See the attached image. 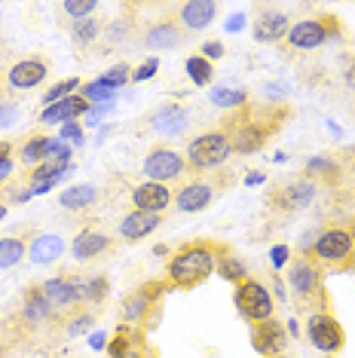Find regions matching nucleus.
I'll return each mask as SVG.
<instances>
[{
  "label": "nucleus",
  "instance_id": "79ce46f5",
  "mask_svg": "<svg viewBox=\"0 0 355 358\" xmlns=\"http://www.w3.org/2000/svg\"><path fill=\"white\" fill-rule=\"evenodd\" d=\"M59 138H61V141H74V144H83V126H80L77 120H74V123H64V126L59 129Z\"/></svg>",
  "mask_w": 355,
  "mask_h": 358
},
{
  "label": "nucleus",
  "instance_id": "f3484780",
  "mask_svg": "<svg viewBox=\"0 0 355 358\" xmlns=\"http://www.w3.org/2000/svg\"><path fill=\"white\" fill-rule=\"evenodd\" d=\"M159 224H163V217H159V215L132 208V211H126V215L119 217L117 233H119V239H123V242H141V239H147V236L157 230Z\"/></svg>",
  "mask_w": 355,
  "mask_h": 358
},
{
  "label": "nucleus",
  "instance_id": "412c9836",
  "mask_svg": "<svg viewBox=\"0 0 355 358\" xmlns=\"http://www.w3.org/2000/svg\"><path fill=\"white\" fill-rule=\"evenodd\" d=\"M104 251H110V236L101 233V230H80L74 236V242H71V255H74V260H95L101 257Z\"/></svg>",
  "mask_w": 355,
  "mask_h": 358
},
{
  "label": "nucleus",
  "instance_id": "473e14b6",
  "mask_svg": "<svg viewBox=\"0 0 355 358\" xmlns=\"http://www.w3.org/2000/svg\"><path fill=\"white\" fill-rule=\"evenodd\" d=\"M184 68H187V77H190L193 86H208L215 80V64L208 59H203V55H190Z\"/></svg>",
  "mask_w": 355,
  "mask_h": 358
},
{
  "label": "nucleus",
  "instance_id": "4d7b16f0",
  "mask_svg": "<svg viewBox=\"0 0 355 358\" xmlns=\"http://www.w3.org/2000/svg\"><path fill=\"white\" fill-rule=\"evenodd\" d=\"M349 233H352V239H355V221L349 224Z\"/></svg>",
  "mask_w": 355,
  "mask_h": 358
},
{
  "label": "nucleus",
  "instance_id": "3c124183",
  "mask_svg": "<svg viewBox=\"0 0 355 358\" xmlns=\"http://www.w3.org/2000/svg\"><path fill=\"white\" fill-rule=\"evenodd\" d=\"M3 159H13V144L10 141H0V162Z\"/></svg>",
  "mask_w": 355,
  "mask_h": 358
},
{
  "label": "nucleus",
  "instance_id": "ea45409f",
  "mask_svg": "<svg viewBox=\"0 0 355 358\" xmlns=\"http://www.w3.org/2000/svg\"><path fill=\"white\" fill-rule=\"evenodd\" d=\"M19 123V104L15 101H0V129H10Z\"/></svg>",
  "mask_w": 355,
  "mask_h": 358
},
{
  "label": "nucleus",
  "instance_id": "ddd939ff",
  "mask_svg": "<svg viewBox=\"0 0 355 358\" xmlns=\"http://www.w3.org/2000/svg\"><path fill=\"white\" fill-rule=\"evenodd\" d=\"M248 340H252V349L261 358L282 355V349L288 346V328L279 319H266V322L252 324V334H248Z\"/></svg>",
  "mask_w": 355,
  "mask_h": 358
},
{
  "label": "nucleus",
  "instance_id": "bf43d9fd",
  "mask_svg": "<svg viewBox=\"0 0 355 358\" xmlns=\"http://www.w3.org/2000/svg\"><path fill=\"white\" fill-rule=\"evenodd\" d=\"M270 358H285V355H270Z\"/></svg>",
  "mask_w": 355,
  "mask_h": 358
},
{
  "label": "nucleus",
  "instance_id": "c756f323",
  "mask_svg": "<svg viewBox=\"0 0 355 358\" xmlns=\"http://www.w3.org/2000/svg\"><path fill=\"white\" fill-rule=\"evenodd\" d=\"M208 101L215 104V108H224V110H242L248 104V92L245 89H233V86H215L212 92H208Z\"/></svg>",
  "mask_w": 355,
  "mask_h": 358
},
{
  "label": "nucleus",
  "instance_id": "393cba45",
  "mask_svg": "<svg viewBox=\"0 0 355 358\" xmlns=\"http://www.w3.org/2000/svg\"><path fill=\"white\" fill-rule=\"evenodd\" d=\"M187 110L178 108V104H166V108H159L157 113H153V132L166 135V138H175L181 135L184 129H187Z\"/></svg>",
  "mask_w": 355,
  "mask_h": 358
},
{
  "label": "nucleus",
  "instance_id": "1a4fd4ad",
  "mask_svg": "<svg viewBox=\"0 0 355 358\" xmlns=\"http://www.w3.org/2000/svg\"><path fill=\"white\" fill-rule=\"evenodd\" d=\"M316 193H319V184L312 181V178L300 175V178H291V181L279 184L276 190H273V196H270V206L285 211V215H297V211L312 206Z\"/></svg>",
  "mask_w": 355,
  "mask_h": 358
},
{
  "label": "nucleus",
  "instance_id": "49530a36",
  "mask_svg": "<svg viewBox=\"0 0 355 358\" xmlns=\"http://www.w3.org/2000/svg\"><path fill=\"white\" fill-rule=\"evenodd\" d=\"M270 264H273V270H282V266L288 264V248L285 245H276L270 251Z\"/></svg>",
  "mask_w": 355,
  "mask_h": 358
},
{
  "label": "nucleus",
  "instance_id": "37998d69",
  "mask_svg": "<svg viewBox=\"0 0 355 358\" xmlns=\"http://www.w3.org/2000/svg\"><path fill=\"white\" fill-rule=\"evenodd\" d=\"M123 358H157L150 352V346H147V340H144V334L138 331V337H135V343H132V349L123 355Z\"/></svg>",
  "mask_w": 355,
  "mask_h": 358
},
{
  "label": "nucleus",
  "instance_id": "de8ad7c7",
  "mask_svg": "<svg viewBox=\"0 0 355 358\" xmlns=\"http://www.w3.org/2000/svg\"><path fill=\"white\" fill-rule=\"evenodd\" d=\"M108 340H110L108 331H92V337H89V346H92V349H108Z\"/></svg>",
  "mask_w": 355,
  "mask_h": 358
},
{
  "label": "nucleus",
  "instance_id": "cd10ccee",
  "mask_svg": "<svg viewBox=\"0 0 355 358\" xmlns=\"http://www.w3.org/2000/svg\"><path fill=\"white\" fill-rule=\"evenodd\" d=\"M215 273L221 275L224 282H230L233 288L248 279V266H245V260L236 257V255H233V251H227V248H221V245H217V266H215Z\"/></svg>",
  "mask_w": 355,
  "mask_h": 358
},
{
  "label": "nucleus",
  "instance_id": "c9c22d12",
  "mask_svg": "<svg viewBox=\"0 0 355 358\" xmlns=\"http://www.w3.org/2000/svg\"><path fill=\"white\" fill-rule=\"evenodd\" d=\"M71 92H80V80L77 77L61 80V83H55V86L46 89V92H43V104L50 108V104H55V101H64V99H71Z\"/></svg>",
  "mask_w": 355,
  "mask_h": 358
},
{
  "label": "nucleus",
  "instance_id": "7ed1b4c3",
  "mask_svg": "<svg viewBox=\"0 0 355 358\" xmlns=\"http://www.w3.org/2000/svg\"><path fill=\"white\" fill-rule=\"evenodd\" d=\"M288 285L297 294V300L306 306H319L312 313H321V306H328V294H325V275L321 266L312 257H297L288 266Z\"/></svg>",
  "mask_w": 355,
  "mask_h": 358
},
{
  "label": "nucleus",
  "instance_id": "4468645a",
  "mask_svg": "<svg viewBox=\"0 0 355 358\" xmlns=\"http://www.w3.org/2000/svg\"><path fill=\"white\" fill-rule=\"evenodd\" d=\"M175 190H168V184H157V181H144L132 190V208L135 211H150V215H163L172 206Z\"/></svg>",
  "mask_w": 355,
  "mask_h": 358
},
{
  "label": "nucleus",
  "instance_id": "bb28decb",
  "mask_svg": "<svg viewBox=\"0 0 355 358\" xmlns=\"http://www.w3.org/2000/svg\"><path fill=\"white\" fill-rule=\"evenodd\" d=\"M346 169L337 162L334 157H310L306 159V169H303V175L306 178H312V181H321V184H337L343 178Z\"/></svg>",
  "mask_w": 355,
  "mask_h": 358
},
{
  "label": "nucleus",
  "instance_id": "e433bc0d",
  "mask_svg": "<svg viewBox=\"0 0 355 358\" xmlns=\"http://www.w3.org/2000/svg\"><path fill=\"white\" fill-rule=\"evenodd\" d=\"M101 34V25L95 19H83V22H74V28H71V37H74V43L80 46H86V43H92L95 37Z\"/></svg>",
  "mask_w": 355,
  "mask_h": 358
},
{
  "label": "nucleus",
  "instance_id": "f8f14e48",
  "mask_svg": "<svg viewBox=\"0 0 355 358\" xmlns=\"http://www.w3.org/2000/svg\"><path fill=\"white\" fill-rule=\"evenodd\" d=\"M217 196V184L205 181V178H193V181H184L175 190V208L181 215H196V211H205Z\"/></svg>",
  "mask_w": 355,
  "mask_h": 358
},
{
  "label": "nucleus",
  "instance_id": "4c0bfd02",
  "mask_svg": "<svg viewBox=\"0 0 355 358\" xmlns=\"http://www.w3.org/2000/svg\"><path fill=\"white\" fill-rule=\"evenodd\" d=\"M61 10L74 22H83V19H92V13L99 10V3H95V0H68V3H61Z\"/></svg>",
  "mask_w": 355,
  "mask_h": 358
},
{
  "label": "nucleus",
  "instance_id": "7c9ffc66",
  "mask_svg": "<svg viewBox=\"0 0 355 358\" xmlns=\"http://www.w3.org/2000/svg\"><path fill=\"white\" fill-rule=\"evenodd\" d=\"M28 257V245L19 236H3L0 239V270H15Z\"/></svg>",
  "mask_w": 355,
  "mask_h": 358
},
{
  "label": "nucleus",
  "instance_id": "5701e85b",
  "mask_svg": "<svg viewBox=\"0 0 355 358\" xmlns=\"http://www.w3.org/2000/svg\"><path fill=\"white\" fill-rule=\"evenodd\" d=\"M61 255H64V239L59 233H37L28 245V260L37 266L55 264Z\"/></svg>",
  "mask_w": 355,
  "mask_h": 358
},
{
  "label": "nucleus",
  "instance_id": "f704fd0d",
  "mask_svg": "<svg viewBox=\"0 0 355 358\" xmlns=\"http://www.w3.org/2000/svg\"><path fill=\"white\" fill-rule=\"evenodd\" d=\"M99 83H104L108 89H114V92H117V89H123V86L132 83V68H129L126 62H119L110 71H104V74L99 77Z\"/></svg>",
  "mask_w": 355,
  "mask_h": 358
},
{
  "label": "nucleus",
  "instance_id": "f03ea898",
  "mask_svg": "<svg viewBox=\"0 0 355 358\" xmlns=\"http://www.w3.org/2000/svg\"><path fill=\"white\" fill-rule=\"evenodd\" d=\"M217 266V245L212 242H190V245L178 248L172 257L166 260V282L172 288L190 291L203 285Z\"/></svg>",
  "mask_w": 355,
  "mask_h": 358
},
{
  "label": "nucleus",
  "instance_id": "603ef678",
  "mask_svg": "<svg viewBox=\"0 0 355 358\" xmlns=\"http://www.w3.org/2000/svg\"><path fill=\"white\" fill-rule=\"evenodd\" d=\"M242 25H245V15H233L230 19V31H242Z\"/></svg>",
  "mask_w": 355,
  "mask_h": 358
},
{
  "label": "nucleus",
  "instance_id": "a878e982",
  "mask_svg": "<svg viewBox=\"0 0 355 358\" xmlns=\"http://www.w3.org/2000/svg\"><path fill=\"white\" fill-rule=\"evenodd\" d=\"M99 202V187L95 184H71L68 190L59 193V206L64 211H86Z\"/></svg>",
  "mask_w": 355,
  "mask_h": 358
},
{
  "label": "nucleus",
  "instance_id": "6e6d98bb",
  "mask_svg": "<svg viewBox=\"0 0 355 358\" xmlns=\"http://www.w3.org/2000/svg\"><path fill=\"white\" fill-rule=\"evenodd\" d=\"M346 172H349V178H352V181H355V159L349 162V169H346Z\"/></svg>",
  "mask_w": 355,
  "mask_h": 358
},
{
  "label": "nucleus",
  "instance_id": "6e6552de",
  "mask_svg": "<svg viewBox=\"0 0 355 358\" xmlns=\"http://www.w3.org/2000/svg\"><path fill=\"white\" fill-rule=\"evenodd\" d=\"M306 340L319 352L337 355L346 346V331L328 309H321V313H310V319H306Z\"/></svg>",
  "mask_w": 355,
  "mask_h": 358
},
{
  "label": "nucleus",
  "instance_id": "9b49d317",
  "mask_svg": "<svg viewBox=\"0 0 355 358\" xmlns=\"http://www.w3.org/2000/svg\"><path fill=\"white\" fill-rule=\"evenodd\" d=\"M288 46L291 50H300V52H312L319 46H325L331 37H337V28H334V19H300L288 28Z\"/></svg>",
  "mask_w": 355,
  "mask_h": 358
},
{
  "label": "nucleus",
  "instance_id": "dca6fc26",
  "mask_svg": "<svg viewBox=\"0 0 355 358\" xmlns=\"http://www.w3.org/2000/svg\"><path fill=\"white\" fill-rule=\"evenodd\" d=\"M181 40H184V28L178 25V19H159L144 28L141 34V43L147 50H175V46H181Z\"/></svg>",
  "mask_w": 355,
  "mask_h": 358
},
{
  "label": "nucleus",
  "instance_id": "aec40b11",
  "mask_svg": "<svg viewBox=\"0 0 355 358\" xmlns=\"http://www.w3.org/2000/svg\"><path fill=\"white\" fill-rule=\"evenodd\" d=\"M43 294L52 303V309H68L80 303V291H77V275H55V279H46Z\"/></svg>",
  "mask_w": 355,
  "mask_h": 358
},
{
  "label": "nucleus",
  "instance_id": "58836bf2",
  "mask_svg": "<svg viewBox=\"0 0 355 358\" xmlns=\"http://www.w3.org/2000/svg\"><path fill=\"white\" fill-rule=\"evenodd\" d=\"M92 324H95L92 313H80V315H74V319L68 322V334H71V337H77V334H86Z\"/></svg>",
  "mask_w": 355,
  "mask_h": 358
},
{
  "label": "nucleus",
  "instance_id": "a19ab883",
  "mask_svg": "<svg viewBox=\"0 0 355 358\" xmlns=\"http://www.w3.org/2000/svg\"><path fill=\"white\" fill-rule=\"evenodd\" d=\"M157 71H159V59H147V62L141 64V68L132 71V83H141V80L157 77Z\"/></svg>",
  "mask_w": 355,
  "mask_h": 358
},
{
  "label": "nucleus",
  "instance_id": "9d476101",
  "mask_svg": "<svg viewBox=\"0 0 355 358\" xmlns=\"http://www.w3.org/2000/svg\"><path fill=\"white\" fill-rule=\"evenodd\" d=\"M144 175H147V181H157V184H168V181H178V178H184L190 172L187 159H184V153H178L172 148H157L150 150L147 157H144Z\"/></svg>",
  "mask_w": 355,
  "mask_h": 358
},
{
  "label": "nucleus",
  "instance_id": "6ab92c4d",
  "mask_svg": "<svg viewBox=\"0 0 355 358\" xmlns=\"http://www.w3.org/2000/svg\"><path fill=\"white\" fill-rule=\"evenodd\" d=\"M46 74H50V68H46L43 59H22L10 68L6 83H10L13 89H34V86L43 83Z\"/></svg>",
  "mask_w": 355,
  "mask_h": 358
},
{
  "label": "nucleus",
  "instance_id": "20e7f679",
  "mask_svg": "<svg viewBox=\"0 0 355 358\" xmlns=\"http://www.w3.org/2000/svg\"><path fill=\"white\" fill-rule=\"evenodd\" d=\"M310 257L316 260L319 266H343V270H352L355 266V239L346 227H328V230L319 233L316 245H312Z\"/></svg>",
  "mask_w": 355,
  "mask_h": 358
},
{
  "label": "nucleus",
  "instance_id": "2eb2a0df",
  "mask_svg": "<svg viewBox=\"0 0 355 358\" xmlns=\"http://www.w3.org/2000/svg\"><path fill=\"white\" fill-rule=\"evenodd\" d=\"M217 19V3L215 0H187L178 6V25L184 31H205Z\"/></svg>",
  "mask_w": 355,
  "mask_h": 358
},
{
  "label": "nucleus",
  "instance_id": "09e8293b",
  "mask_svg": "<svg viewBox=\"0 0 355 358\" xmlns=\"http://www.w3.org/2000/svg\"><path fill=\"white\" fill-rule=\"evenodd\" d=\"M343 83L349 86V89H355V62L346 64V71H343Z\"/></svg>",
  "mask_w": 355,
  "mask_h": 358
},
{
  "label": "nucleus",
  "instance_id": "c85d7f7f",
  "mask_svg": "<svg viewBox=\"0 0 355 358\" xmlns=\"http://www.w3.org/2000/svg\"><path fill=\"white\" fill-rule=\"evenodd\" d=\"M77 291H80V303L99 306L108 300L110 282H108V275H89V279H80L77 275Z\"/></svg>",
  "mask_w": 355,
  "mask_h": 358
},
{
  "label": "nucleus",
  "instance_id": "a211bd4d",
  "mask_svg": "<svg viewBox=\"0 0 355 358\" xmlns=\"http://www.w3.org/2000/svg\"><path fill=\"white\" fill-rule=\"evenodd\" d=\"M89 113V101L83 99V95H71V99H64V101H55L50 104L43 113H40V123H46V126H64V123H74V120L80 117H86Z\"/></svg>",
  "mask_w": 355,
  "mask_h": 358
},
{
  "label": "nucleus",
  "instance_id": "0eeeda50",
  "mask_svg": "<svg viewBox=\"0 0 355 358\" xmlns=\"http://www.w3.org/2000/svg\"><path fill=\"white\" fill-rule=\"evenodd\" d=\"M233 303H236V313L248 324L273 319V294H270V288H266L263 282L252 279V275H248L242 285H236V291H233Z\"/></svg>",
  "mask_w": 355,
  "mask_h": 358
},
{
  "label": "nucleus",
  "instance_id": "f257e3e1",
  "mask_svg": "<svg viewBox=\"0 0 355 358\" xmlns=\"http://www.w3.org/2000/svg\"><path fill=\"white\" fill-rule=\"evenodd\" d=\"M279 117H285V110H276V108H252L248 110V104H245L242 110L233 113L230 126H224L221 132L230 138L233 153H257L266 144V138L282 126Z\"/></svg>",
  "mask_w": 355,
  "mask_h": 358
},
{
  "label": "nucleus",
  "instance_id": "8fccbe9b",
  "mask_svg": "<svg viewBox=\"0 0 355 358\" xmlns=\"http://www.w3.org/2000/svg\"><path fill=\"white\" fill-rule=\"evenodd\" d=\"M10 175H13V159H3L0 162V184H3Z\"/></svg>",
  "mask_w": 355,
  "mask_h": 358
},
{
  "label": "nucleus",
  "instance_id": "a18cd8bd",
  "mask_svg": "<svg viewBox=\"0 0 355 358\" xmlns=\"http://www.w3.org/2000/svg\"><path fill=\"white\" fill-rule=\"evenodd\" d=\"M224 52H227V50H224L221 40H205V43H203V52H199V55H203V59H208V62H215V59H221Z\"/></svg>",
  "mask_w": 355,
  "mask_h": 358
},
{
  "label": "nucleus",
  "instance_id": "2f4dec72",
  "mask_svg": "<svg viewBox=\"0 0 355 358\" xmlns=\"http://www.w3.org/2000/svg\"><path fill=\"white\" fill-rule=\"evenodd\" d=\"M19 159L25 162V166H31V169H37L40 162H46L50 159V138L46 135H31L28 141L19 148Z\"/></svg>",
  "mask_w": 355,
  "mask_h": 358
},
{
  "label": "nucleus",
  "instance_id": "39448f33",
  "mask_svg": "<svg viewBox=\"0 0 355 358\" xmlns=\"http://www.w3.org/2000/svg\"><path fill=\"white\" fill-rule=\"evenodd\" d=\"M230 153H233L230 138L224 135L221 129H212V132L190 138L184 159H187V166L193 169V172H208V169L224 166V162L230 159Z\"/></svg>",
  "mask_w": 355,
  "mask_h": 358
},
{
  "label": "nucleus",
  "instance_id": "423d86ee",
  "mask_svg": "<svg viewBox=\"0 0 355 358\" xmlns=\"http://www.w3.org/2000/svg\"><path fill=\"white\" fill-rule=\"evenodd\" d=\"M168 288H172V285H168L166 279H153V282L138 285L135 291H129L126 300H123V324H129V328L144 324L153 313H157L159 300L166 297Z\"/></svg>",
  "mask_w": 355,
  "mask_h": 358
},
{
  "label": "nucleus",
  "instance_id": "5fc2aeb1",
  "mask_svg": "<svg viewBox=\"0 0 355 358\" xmlns=\"http://www.w3.org/2000/svg\"><path fill=\"white\" fill-rule=\"evenodd\" d=\"M6 215H10V206H6V202H0V221H3Z\"/></svg>",
  "mask_w": 355,
  "mask_h": 358
},
{
  "label": "nucleus",
  "instance_id": "c03bdc74",
  "mask_svg": "<svg viewBox=\"0 0 355 358\" xmlns=\"http://www.w3.org/2000/svg\"><path fill=\"white\" fill-rule=\"evenodd\" d=\"M114 110V104H89V113H86V123L89 126H99L108 113Z\"/></svg>",
  "mask_w": 355,
  "mask_h": 358
},
{
  "label": "nucleus",
  "instance_id": "4be33fe9",
  "mask_svg": "<svg viewBox=\"0 0 355 358\" xmlns=\"http://www.w3.org/2000/svg\"><path fill=\"white\" fill-rule=\"evenodd\" d=\"M288 15L285 13H276V10H263L257 19L252 22V34L257 43H276L288 34Z\"/></svg>",
  "mask_w": 355,
  "mask_h": 358
},
{
  "label": "nucleus",
  "instance_id": "864d4df0",
  "mask_svg": "<svg viewBox=\"0 0 355 358\" xmlns=\"http://www.w3.org/2000/svg\"><path fill=\"white\" fill-rule=\"evenodd\" d=\"M245 184H248V187H252V184H263V175H261V172H252V175L245 178Z\"/></svg>",
  "mask_w": 355,
  "mask_h": 358
},
{
  "label": "nucleus",
  "instance_id": "13d9d810",
  "mask_svg": "<svg viewBox=\"0 0 355 358\" xmlns=\"http://www.w3.org/2000/svg\"><path fill=\"white\" fill-rule=\"evenodd\" d=\"M0 358H6V349L3 346H0Z\"/></svg>",
  "mask_w": 355,
  "mask_h": 358
},
{
  "label": "nucleus",
  "instance_id": "72a5a7b5",
  "mask_svg": "<svg viewBox=\"0 0 355 358\" xmlns=\"http://www.w3.org/2000/svg\"><path fill=\"white\" fill-rule=\"evenodd\" d=\"M77 95H83L89 104H114V101H117V92H114V89H108L104 83H99V80H92V83H83Z\"/></svg>",
  "mask_w": 355,
  "mask_h": 358
},
{
  "label": "nucleus",
  "instance_id": "b1692460",
  "mask_svg": "<svg viewBox=\"0 0 355 358\" xmlns=\"http://www.w3.org/2000/svg\"><path fill=\"white\" fill-rule=\"evenodd\" d=\"M52 319V303L46 300L43 288L34 285V288L25 291V300H22V322L31 324V328H37V324H46Z\"/></svg>",
  "mask_w": 355,
  "mask_h": 358
}]
</instances>
